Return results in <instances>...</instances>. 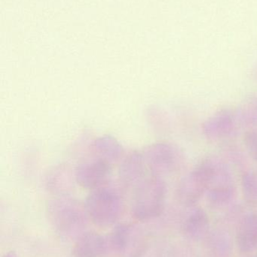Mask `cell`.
<instances>
[{
    "mask_svg": "<svg viewBox=\"0 0 257 257\" xmlns=\"http://www.w3.org/2000/svg\"><path fill=\"white\" fill-rule=\"evenodd\" d=\"M88 217L100 227L115 224L122 217L124 200L122 193L114 186L105 185L95 189L84 205Z\"/></svg>",
    "mask_w": 257,
    "mask_h": 257,
    "instance_id": "6da1fadb",
    "label": "cell"
},
{
    "mask_svg": "<svg viewBox=\"0 0 257 257\" xmlns=\"http://www.w3.org/2000/svg\"><path fill=\"white\" fill-rule=\"evenodd\" d=\"M48 217L56 230L63 236L70 237L84 228L88 214L78 202L71 198H55L50 201Z\"/></svg>",
    "mask_w": 257,
    "mask_h": 257,
    "instance_id": "7a4b0ae2",
    "label": "cell"
},
{
    "mask_svg": "<svg viewBox=\"0 0 257 257\" xmlns=\"http://www.w3.org/2000/svg\"><path fill=\"white\" fill-rule=\"evenodd\" d=\"M110 175V164L95 158L81 163L75 169L77 183L84 188L95 189L107 184Z\"/></svg>",
    "mask_w": 257,
    "mask_h": 257,
    "instance_id": "3957f363",
    "label": "cell"
},
{
    "mask_svg": "<svg viewBox=\"0 0 257 257\" xmlns=\"http://www.w3.org/2000/svg\"><path fill=\"white\" fill-rule=\"evenodd\" d=\"M156 194L157 182L153 180H143L134 188L131 214L136 220L142 221L153 214Z\"/></svg>",
    "mask_w": 257,
    "mask_h": 257,
    "instance_id": "277c9868",
    "label": "cell"
},
{
    "mask_svg": "<svg viewBox=\"0 0 257 257\" xmlns=\"http://www.w3.org/2000/svg\"><path fill=\"white\" fill-rule=\"evenodd\" d=\"M108 253L107 238L97 232H85L79 235L74 244V257H101Z\"/></svg>",
    "mask_w": 257,
    "mask_h": 257,
    "instance_id": "5b68a950",
    "label": "cell"
},
{
    "mask_svg": "<svg viewBox=\"0 0 257 257\" xmlns=\"http://www.w3.org/2000/svg\"><path fill=\"white\" fill-rule=\"evenodd\" d=\"M145 160L141 154L133 152L124 159L120 169L119 178L124 187L135 188L143 181Z\"/></svg>",
    "mask_w": 257,
    "mask_h": 257,
    "instance_id": "8992f818",
    "label": "cell"
},
{
    "mask_svg": "<svg viewBox=\"0 0 257 257\" xmlns=\"http://www.w3.org/2000/svg\"><path fill=\"white\" fill-rule=\"evenodd\" d=\"M96 158L104 160L109 164L116 163L122 158L123 150L117 141L108 136L100 138L93 145Z\"/></svg>",
    "mask_w": 257,
    "mask_h": 257,
    "instance_id": "52a82bcc",
    "label": "cell"
},
{
    "mask_svg": "<svg viewBox=\"0 0 257 257\" xmlns=\"http://www.w3.org/2000/svg\"><path fill=\"white\" fill-rule=\"evenodd\" d=\"M4 257H18L17 255L15 254V253H12V252H10V253H8L7 255H6Z\"/></svg>",
    "mask_w": 257,
    "mask_h": 257,
    "instance_id": "ba28073f",
    "label": "cell"
}]
</instances>
